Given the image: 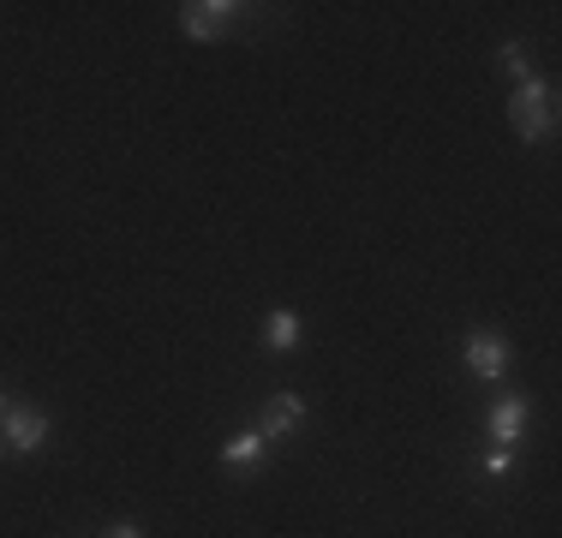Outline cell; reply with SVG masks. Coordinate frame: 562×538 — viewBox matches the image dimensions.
I'll list each match as a JSON object with an SVG mask.
<instances>
[{
  "label": "cell",
  "instance_id": "obj_2",
  "mask_svg": "<svg viewBox=\"0 0 562 538\" xmlns=\"http://www.w3.org/2000/svg\"><path fill=\"white\" fill-rule=\"evenodd\" d=\"M461 359H467V371H473V377L497 383V377L508 371V341L497 329H473V335H467V347H461Z\"/></svg>",
  "mask_w": 562,
  "mask_h": 538
},
{
  "label": "cell",
  "instance_id": "obj_12",
  "mask_svg": "<svg viewBox=\"0 0 562 538\" xmlns=\"http://www.w3.org/2000/svg\"><path fill=\"white\" fill-rule=\"evenodd\" d=\"M0 413H7V395H0Z\"/></svg>",
  "mask_w": 562,
  "mask_h": 538
},
{
  "label": "cell",
  "instance_id": "obj_10",
  "mask_svg": "<svg viewBox=\"0 0 562 538\" xmlns=\"http://www.w3.org/2000/svg\"><path fill=\"white\" fill-rule=\"evenodd\" d=\"M508 461H515V449H491V455H485V473H491V479H503V473H508Z\"/></svg>",
  "mask_w": 562,
  "mask_h": 538
},
{
  "label": "cell",
  "instance_id": "obj_11",
  "mask_svg": "<svg viewBox=\"0 0 562 538\" xmlns=\"http://www.w3.org/2000/svg\"><path fill=\"white\" fill-rule=\"evenodd\" d=\"M102 538H144V533L132 527V520H120V527H109V533H102Z\"/></svg>",
  "mask_w": 562,
  "mask_h": 538
},
{
  "label": "cell",
  "instance_id": "obj_3",
  "mask_svg": "<svg viewBox=\"0 0 562 538\" xmlns=\"http://www.w3.org/2000/svg\"><path fill=\"white\" fill-rule=\"evenodd\" d=\"M246 7H234V0H204V7H180V31L198 36V43H210V36H222L227 24L239 19Z\"/></svg>",
  "mask_w": 562,
  "mask_h": 538
},
{
  "label": "cell",
  "instance_id": "obj_1",
  "mask_svg": "<svg viewBox=\"0 0 562 538\" xmlns=\"http://www.w3.org/2000/svg\"><path fill=\"white\" fill-rule=\"evenodd\" d=\"M551 120H557V90L544 85V78L515 85V102H508V126H515V138L539 144L544 132H551Z\"/></svg>",
  "mask_w": 562,
  "mask_h": 538
},
{
  "label": "cell",
  "instance_id": "obj_5",
  "mask_svg": "<svg viewBox=\"0 0 562 538\" xmlns=\"http://www.w3.org/2000/svg\"><path fill=\"white\" fill-rule=\"evenodd\" d=\"M300 425H305V401L293 395V389H281V395H270V401H263V419H258L263 442H276V437H293Z\"/></svg>",
  "mask_w": 562,
  "mask_h": 538
},
{
  "label": "cell",
  "instance_id": "obj_4",
  "mask_svg": "<svg viewBox=\"0 0 562 538\" xmlns=\"http://www.w3.org/2000/svg\"><path fill=\"white\" fill-rule=\"evenodd\" d=\"M48 413H36V407H7V449L12 455H36L48 442Z\"/></svg>",
  "mask_w": 562,
  "mask_h": 538
},
{
  "label": "cell",
  "instance_id": "obj_6",
  "mask_svg": "<svg viewBox=\"0 0 562 538\" xmlns=\"http://www.w3.org/2000/svg\"><path fill=\"white\" fill-rule=\"evenodd\" d=\"M485 430H491V442H497V449H515L520 430H527V395H503L497 407H491Z\"/></svg>",
  "mask_w": 562,
  "mask_h": 538
},
{
  "label": "cell",
  "instance_id": "obj_8",
  "mask_svg": "<svg viewBox=\"0 0 562 538\" xmlns=\"http://www.w3.org/2000/svg\"><path fill=\"white\" fill-rule=\"evenodd\" d=\"M222 461L227 467H258L263 461V430H234V437L222 442Z\"/></svg>",
  "mask_w": 562,
  "mask_h": 538
},
{
  "label": "cell",
  "instance_id": "obj_7",
  "mask_svg": "<svg viewBox=\"0 0 562 538\" xmlns=\"http://www.w3.org/2000/svg\"><path fill=\"white\" fill-rule=\"evenodd\" d=\"M300 335H305L300 312H270V323H263V341H270L276 354H293V347H300Z\"/></svg>",
  "mask_w": 562,
  "mask_h": 538
},
{
  "label": "cell",
  "instance_id": "obj_9",
  "mask_svg": "<svg viewBox=\"0 0 562 538\" xmlns=\"http://www.w3.org/2000/svg\"><path fill=\"white\" fill-rule=\"evenodd\" d=\"M503 72L515 78V85H527V78H532V60H527V48H520V43L503 48Z\"/></svg>",
  "mask_w": 562,
  "mask_h": 538
}]
</instances>
